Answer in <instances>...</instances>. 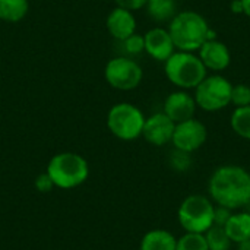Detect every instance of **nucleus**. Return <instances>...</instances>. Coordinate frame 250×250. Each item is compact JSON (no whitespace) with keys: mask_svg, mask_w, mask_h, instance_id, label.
Instances as JSON below:
<instances>
[{"mask_svg":"<svg viewBox=\"0 0 250 250\" xmlns=\"http://www.w3.org/2000/svg\"><path fill=\"white\" fill-rule=\"evenodd\" d=\"M208 193L215 205L231 211L250 204V173L234 164L218 167L209 182Z\"/></svg>","mask_w":250,"mask_h":250,"instance_id":"1","label":"nucleus"},{"mask_svg":"<svg viewBox=\"0 0 250 250\" xmlns=\"http://www.w3.org/2000/svg\"><path fill=\"white\" fill-rule=\"evenodd\" d=\"M168 32L179 51H198L209 37L207 19L193 10H182L174 15L168 23Z\"/></svg>","mask_w":250,"mask_h":250,"instance_id":"2","label":"nucleus"},{"mask_svg":"<svg viewBox=\"0 0 250 250\" xmlns=\"http://www.w3.org/2000/svg\"><path fill=\"white\" fill-rule=\"evenodd\" d=\"M164 73L174 86L189 91L207 78L208 70L195 53L174 51L164 62Z\"/></svg>","mask_w":250,"mask_h":250,"instance_id":"3","label":"nucleus"},{"mask_svg":"<svg viewBox=\"0 0 250 250\" xmlns=\"http://www.w3.org/2000/svg\"><path fill=\"white\" fill-rule=\"evenodd\" d=\"M45 173L51 179L54 188L67 190L86 182L89 176V166L79 154L60 152L48 161Z\"/></svg>","mask_w":250,"mask_h":250,"instance_id":"4","label":"nucleus"},{"mask_svg":"<svg viewBox=\"0 0 250 250\" xmlns=\"http://www.w3.org/2000/svg\"><path fill=\"white\" fill-rule=\"evenodd\" d=\"M215 204L205 195H190L179 207L177 220L186 233L204 234L214 226Z\"/></svg>","mask_w":250,"mask_h":250,"instance_id":"5","label":"nucleus"},{"mask_svg":"<svg viewBox=\"0 0 250 250\" xmlns=\"http://www.w3.org/2000/svg\"><path fill=\"white\" fill-rule=\"evenodd\" d=\"M145 119L142 110L135 104L117 103L108 110L107 127L120 141H135L142 136Z\"/></svg>","mask_w":250,"mask_h":250,"instance_id":"6","label":"nucleus"},{"mask_svg":"<svg viewBox=\"0 0 250 250\" xmlns=\"http://www.w3.org/2000/svg\"><path fill=\"white\" fill-rule=\"evenodd\" d=\"M233 83L223 75L214 73L207 78L195 88V101L199 108L208 113L224 110L231 103Z\"/></svg>","mask_w":250,"mask_h":250,"instance_id":"7","label":"nucleus"},{"mask_svg":"<svg viewBox=\"0 0 250 250\" xmlns=\"http://www.w3.org/2000/svg\"><path fill=\"white\" fill-rule=\"evenodd\" d=\"M105 81L119 91H132L138 88L144 79V70L138 62L129 57H114L104 69Z\"/></svg>","mask_w":250,"mask_h":250,"instance_id":"8","label":"nucleus"},{"mask_svg":"<svg viewBox=\"0 0 250 250\" xmlns=\"http://www.w3.org/2000/svg\"><path fill=\"white\" fill-rule=\"evenodd\" d=\"M208 139L207 126L198 119H189L180 123H176L171 144L176 149L192 154L204 146Z\"/></svg>","mask_w":250,"mask_h":250,"instance_id":"9","label":"nucleus"},{"mask_svg":"<svg viewBox=\"0 0 250 250\" xmlns=\"http://www.w3.org/2000/svg\"><path fill=\"white\" fill-rule=\"evenodd\" d=\"M176 123L166 113H155L145 119L142 136L154 146H164L171 142Z\"/></svg>","mask_w":250,"mask_h":250,"instance_id":"10","label":"nucleus"},{"mask_svg":"<svg viewBox=\"0 0 250 250\" xmlns=\"http://www.w3.org/2000/svg\"><path fill=\"white\" fill-rule=\"evenodd\" d=\"M196 108L198 105H196L195 97L189 91L179 89V91L171 92L166 98L163 113H166L174 123H180V122L193 119Z\"/></svg>","mask_w":250,"mask_h":250,"instance_id":"11","label":"nucleus"},{"mask_svg":"<svg viewBox=\"0 0 250 250\" xmlns=\"http://www.w3.org/2000/svg\"><path fill=\"white\" fill-rule=\"evenodd\" d=\"M198 53L207 70H212L215 73L226 70L231 63V53L229 47L217 38L205 41Z\"/></svg>","mask_w":250,"mask_h":250,"instance_id":"12","label":"nucleus"},{"mask_svg":"<svg viewBox=\"0 0 250 250\" xmlns=\"http://www.w3.org/2000/svg\"><path fill=\"white\" fill-rule=\"evenodd\" d=\"M144 41H145V51L157 62L164 63L176 51L168 29L161 26L151 28L146 34H144Z\"/></svg>","mask_w":250,"mask_h":250,"instance_id":"13","label":"nucleus"},{"mask_svg":"<svg viewBox=\"0 0 250 250\" xmlns=\"http://www.w3.org/2000/svg\"><path fill=\"white\" fill-rule=\"evenodd\" d=\"M105 26L114 40L125 41L136 32V18L133 12L116 6L105 19Z\"/></svg>","mask_w":250,"mask_h":250,"instance_id":"14","label":"nucleus"},{"mask_svg":"<svg viewBox=\"0 0 250 250\" xmlns=\"http://www.w3.org/2000/svg\"><path fill=\"white\" fill-rule=\"evenodd\" d=\"M224 230L231 240V243H242L250 240V212L240 211L233 212L224 226Z\"/></svg>","mask_w":250,"mask_h":250,"instance_id":"15","label":"nucleus"},{"mask_svg":"<svg viewBox=\"0 0 250 250\" xmlns=\"http://www.w3.org/2000/svg\"><path fill=\"white\" fill-rule=\"evenodd\" d=\"M177 239L173 233L164 229H154L148 231L139 245V250H176Z\"/></svg>","mask_w":250,"mask_h":250,"instance_id":"16","label":"nucleus"},{"mask_svg":"<svg viewBox=\"0 0 250 250\" xmlns=\"http://www.w3.org/2000/svg\"><path fill=\"white\" fill-rule=\"evenodd\" d=\"M145 7L148 15L157 22H170L177 13L176 0H148Z\"/></svg>","mask_w":250,"mask_h":250,"instance_id":"17","label":"nucleus"},{"mask_svg":"<svg viewBox=\"0 0 250 250\" xmlns=\"http://www.w3.org/2000/svg\"><path fill=\"white\" fill-rule=\"evenodd\" d=\"M29 10L28 0H0V19L6 22L22 21Z\"/></svg>","mask_w":250,"mask_h":250,"instance_id":"18","label":"nucleus"},{"mask_svg":"<svg viewBox=\"0 0 250 250\" xmlns=\"http://www.w3.org/2000/svg\"><path fill=\"white\" fill-rule=\"evenodd\" d=\"M233 132L242 139L250 141V105L236 107L230 117Z\"/></svg>","mask_w":250,"mask_h":250,"instance_id":"19","label":"nucleus"},{"mask_svg":"<svg viewBox=\"0 0 250 250\" xmlns=\"http://www.w3.org/2000/svg\"><path fill=\"white\" fill-rule=\"evenodd\" d=\"M205 240L208 245V250H230L231 248V240L229 239L224 227L220 226H212L211 229H208L205 233Z\"/></svg>","mask_w":250,"mask_h":250,"instance_id":"20","label":"nucleus"},{"mask_svg":"<svg viewBox=\"0 0 250 250\" xmlns=\"http://www.w3.org/2000/svg\"><path fill=\"white\" fill-rule=\"evenodd\" d=\"M176 250H208V245L204 234L185 233L177 239Z\"/></svg>","mask_w":250,"mask_h":250,"instance_id":"21","label":"nucleus"},{"mask_svg":"<svg viewBox=\"0 0 250 250\" xmlns=\"http://www.w3.org/2000/svg\"><path fill=\"white\" fill-rule=\"evenodd\" d=\"M234 107H246L250 105V86L245 83L233 85L231 89V103Z\"/></svg>","mask_w":250,"mask_h":250,"instance_id":"22","label":"nucleus"},{"mask_svg":"<svg viewBox=\"0 0 250 250\" xmlns=\"http://www.w3.org/2000/svg\"><path fill=\"white\" fill-rule=\"evenodd\" d=\"M123 45H125V50L126 53L132 54V56H136V54H141L142 51H145V41H144V35H139V34H133L130 37H127L125 41H122Z\"/></svg>","mask_w":250,"mask_h":250,"instance_id":"23","label":"nucleus"},{"mask_svg":"<svg viewBox=\"0 0 250 250\" xmlns=\"http://www.w3.org/2000/svg\"><path fill=\"white\" fill-rule=\"evenodd\" d=\"M190 154L188 152H183V151H179L176 149L171 155V164L177 168V170H182L185 171L189 166H190V158H189Z\"/></svg>","mask_w":250,"mask_h":250,"instance_id":"24","label":"nucleus"},{"mask_svg":"<svg viewBox=\"0 0 250 250\" xmlns=\"http://www.w3.org/2000/svg\"><path fill=\"white\" fill-rule=\"evenodd\" d=\"M231 214H233L231 209L217 205V207H215V212H214V224H215V226H220V227H224L226 223L229 221V218H230Z\"/></svg>","mask_w":250,"mask_h":250,"instance_id":"25","label":"nucleus"},{"mask_svg":"<svg viewBox=\"0 0 250 250\" xmlns=\"http://www.w3.org/2000/svg\"><path fill=\"white\" fill-rule=\"evenodd\" d=\"M35 188H37L38 192L47 193V192H50V190L54 188V185H53L51 179L48 177V174H47V173H42V174H40V176L35 179Z\"/></svg>","mask_w":250,"mask_h":250,"instance_id":"26","label":"nucleus"},{"mask_svg":"<svg viewBox=\"0 0 250 250\" xmlns=\"http://www.w3.org/2000/svg\"><path fill=\"white\" fill-rule=\"evenodd\" d=\"M114 1L119 7H123V9L130 10V12L141 10L148 3V0H114Z\"/></svg>","mask_w":250,"mask_h":250,"instance_id":"27","label":"nucleus"},{"mask_svg":"<svg viewBox=\"0 0 250 250\" xmlns=\"http://www.w3.org/2000/svg\"><path fill=\"white\" fill-rule=\"evenodd\" d=\"M230 9L233 13H243V7H242V0H233L230 4Z\"/></svg>","mask_w":250,"mask_h":250,"instance_id":"28","label":"nucleus"},{"mask_svg":"<svg viewBox=\"0 0 250 250\" xmlns=\"http://www.w3.org/2000/svg\"><path fill=\"white\" fill-rule=\"evenodd\" d=\"M242 7H243V13L250 18V0H242Z\"/></svg>","mask_w":250,"mask_h":250,"instance_id":"29","label":"nucleus"},{"mask_svg":"<svg viewBox=\"0 0 250 250\" xmlns=\"http://www.w3.org/2000/svg\"><path fill=\"white\" fill-rule=\"evenodd\" d=\"M237 250H250V240H246V242H242L237 245Z\"/></svg>","mask_w":250,"mask_h":250,"instance_id":"30","label":"nucleus"}]
</instances>
